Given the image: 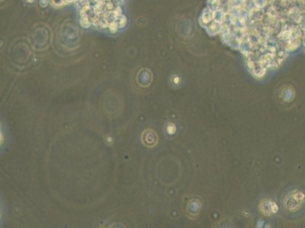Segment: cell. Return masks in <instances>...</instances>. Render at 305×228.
<instances>
[{
    "label": "cell",
    "instance_id": "cell-1",
    "mask_svg": "<svg viewBox=\"0 0 305 228\" xmlns=\"http://www.w3.org/2000/svg\"><path fill=\"white\" fill-rule=\"evenodd\" d=\"M260 212L265 215H271L272 214L276 213L278 208L274 202L269 200H264L261 202L260 205Z\"/></svg>",
    "mask_w": 305,
    "mask_h": 228
},
{
    "label": "cell",
    "instance_id": "cell-6",
    "mask_svg": "<svg viewBox=\"0 0 305 228\" xmlns=\"http://www.w3.org/2000/svg\"><path fill=\"white\" fill-rule=\"evenodd\" d=\"M27 1H28V2H34V0H27Z\"/></svg>",
    "mask_w": 305,
    "mask_h": 228
},
{
    "label": "cell",
    "instance_id": "cell-3",
    "mask_svg": "<svg viewBox=\"0 0 305 228\" xmlns=\"http://www.w3.org/2000/svg\"><path fill=\"white\" fill-rule=\"evenodd\" d=\"M284 205L286 208H288L290 211H295L297 210L301 205V202H298L293 196H289L286 197V199L284 202Z\"/></svg>",
    "mask_w": 305,
    "mask_h": 228
},
{
    "label": "cell",
    "instance_id": "cell-4",
    "mask_svg": "<svg viewBox=\"0 0 305 228\" xmlns=\"http://www.w3.org/2000/svg\"><path fill=\"white\" fill-rule=\"evenodd\" d=\"M292 196L299 202H303L305 199V194L300 190H295L292 192Z\"/></svg>",
    "mask_w": 305,
    "mask_h": 228
},
{
    "label": "cell",
    "instance_id": "cell-2",
    "mask_svg": "<svg viewBox=\"0 0 305 228\" xmlns=\"http://www.w3.org/2000/svg\"><path fill=\"white\" fill-rule=\"evenodd\" d=\"M147 139H149V140L147 142L145 145H147V146L148 147L154 146L156 144V142H157V136H156V133H155L153 131L151 130V129L146 130L143 133V137H142V139H143L142 141H143V142L147 141Z\"/></svg>",
    "mask_w": 305,
    "mask_h": 228
},
{
    "label": "cell",
    "instance_id": "cell-5",
    "mask_svg": "<svg viewBox=\"0 0 305 228\" xmlns=\"http://www.w3.org/2000/svg\"><path fill=\"white\" fill-rule=\"evenodd\" d=\"M109 29L112 30V31H115V30L117 29V28H118V25H117V24H115V22L109 23Z\"/></svg>",
    "mask_w": 305,
    "mask_h": 228
}]
</instances>
